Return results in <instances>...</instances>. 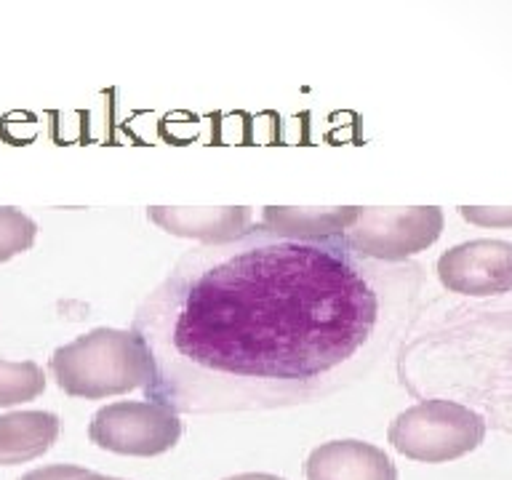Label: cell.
Masks as SVG:
<instances>
[{
    "label": "cell",
    "instance_id": "9a60e30c",
    "mask_svg": "<svg viewBox=\"0 0 512 480\" xmlns=\"http://www.w3.org/2000/svg\"><path fill=\"white\" fill-rule=\"evenodd\" d=\"M224 480H283L278 475H267V472H246V475H232Z\"/></svg>",
    "mask_w": 512,
    "mask_h": 480
},
{
    "label": "cell",
    "instance_id": "4fadbf2b",
    "mask_svg": "<svg viewBox=\"0 0 512 480\" xmlns=\"http://www.w3.org/2000/svg\"><path fill=\"white\" fill-rule=\"evenodd\" d=\"M19 480H123L110 478V475H99L78 464H48V467H38V470L27 472Z\"/></svg>",
    "mask_w": 512,
    "mask_h": 480
},
{
    "label": "cell",
    "instance_id": "3957f363",
    "mask_svg": "<svg viewBox=\"0 0 512 480\" xmlns=\"http://www.w3.org/2000/svg\"><path fill=\"white\" fill-rule=\"evenodd\" d=\"M387 438L408 459L438 464L470 454L486 438V422L454 400H424L390 424Z\"/></svg>",
    "mask_w": 512,
    "mask_h": 480
},
{
    "label": "cell",
    "instance_id": "7c38bea8",
    "mask_svg": "<svg viewBox=\"0 0 512 480\" xmlns=\"http://www.w3.org/2000/svg\"><path fill=\"white\" fill-rule=\"evenodd\" d=\"M38 235V224L19 208L0 206V262H8L11 256L32 248Z\"/></svg>",
    "mask_w": 512,
    "mask_h": 480
},
{
    "label": "cell",
    "instance_id": "5b68a950",
    "mask_svg": "<svg viewBox=\"0 0 512 480\" xmlns=\"http://www.w3.org/2000/svg\"><path fill=\"white\" fill-rule=\"evenodd\" d=\"M182 419L152 400H123L99 408L88 424V438L120 456H160L179 443Z\"/></svg>",
    "mask_w": 512,
    "mask_h": 480
},
{
    "label": "cell",
    "instance_id": "ba28073f",
    "mask_svg": "<svg viewBox=\"0 0 512 480\" xmlns=\"http://www.w3.org/2000/svg\"><path fill=\"white\" fill-rule=\"evenodd\" d=\"M307 480H398V470L382 448L363 440H331L304 464Z\"/></svg>",
    "mask_w": 512,
    "mask_h": 480
},
{
    "label": "cell",
    "instance_id": "277c9868",
    "mask_svg": "<svg viewBox=\"0 0 512 480\" xmlns=\"http://www.w3.org/2000/svg\"><path fill=\"white\" fill-rule=\"evenodd\" d=\"M443 232L438 206L358 208V219L342 235L344 246L363 259L400 262L430 248Z\"/></svg>",
    "mask_w": 512,
    "mask_h": 480
},
{
    "label": "cell",
    "instance_id": "5bb4252c",
    "mask_svg": "<svg viewBox=\"0 0 512 480\" xmlns=\"http://www.w3.org/2000/svg\"><path fill=\"white\" fill-rule=\"evenodd\" d=\"M459 211L467 222L480 224V227H512V208L462 206Z\"/></svg>",
    "mask_w": 512,
    "mask_h": 480
},
{
    "label": "cell",
    "instance_id": "30bf717a",
    "mask_svg": "<svg viewBox=\"0 0 512 480\" xmlns=\"http://www.w3.org/2000/svg\"><path fill=\"white\" fill-rule=\"evenodd\" d=\"M358 219V208H264V227L288 240L342 238Z\"/></svg>",
    "mask_w": 512,
    "mask_h": 480
},
{
    "label": "cell",
    "instance_id": "9c48e42d",
    "mask_svg": "<svg viewBox=\"0 0 512 480\" xmlns=\"http://www.w3.org/2000/svg\"><path fill=\"white\" fill-rule=\"evenodd\" d=\"M62 422L48 411H11L0 416V464H24L54 446Z\"/></svg>",
    "mask_w": 512,
    "mask_h": 480
},
{
    "label": "cell",
    "instance_id": "8fae6325",
    "mask_svg": "<svg viewBox=\"0 0 512 480\" xmlns=\"http://www.w3.org/2000/svg\"><path fill=\"white\" fill-rule=\"evenodd\" d=\"M46 390V374L38 363L32 360H11L0 358V408L27 403L43 395Z\"/></svg>",
    "mask_w": 512,
    "mask_h": 480
},
{
    "label": "cell",
    "instance_id": "8992f818",
    "mask_svg": "<svg viewBox=\"0 0 512 480\" xmlns=\"http://www.w3.org/2000/svg\"><path fill=\"white\" fill-rule=\"evenodd\" d=\"M438 278L456 294L488 296L510 291L512 243L483 238L448 248L438 259Z\"/></svg>",
    "mask_w": 512,
    "mask_h": 480
},
{
    "label": "cell",
    "instance_id": "52a82bcc",
    "mask_svg": "<svg viewBox=\"0 0 512 480\" xmlns=\"http://www.w3.org/2000/svg\"><path fill=\"white\" fill-rule=\"evenodd\" d=\"M152 224L160 230L179 235V238H195L208 246H227L235 240H243L254 230V211L243 206L230 208H174L152 206L147 208Z\"/></svg>",
    "mask_w": 512,
    "mask_h": 480
},
{
    "label": "cell",
    "instance_id": "7a4b0ae2",
    "mask_svg": "<svg viewBox=\"0 0 512 480\" xmlns=\"http://www.w3.org/2000/svg\"><path fill=\"white\" fill-rule=\"evenodd\" d=\"M51 374L72 398L96 400L147 390L155 379V363L136 331L94 328L51 355Z\"/></svg>",
    "mask_w": 512,
    "mask_h": 480
},
{
    "label": "cell",
    "instance_id": "6da1fadb",
    "mask_svg": "<svg viewBox=\"0 0 512 480\" xmlns=\"http://www.w3.org/2000/svg\"><path fill=\"white\" fill-rule=\"evenodd\" d=\"M382 272L342 238L267 227L195 248L136 312L155 363L147 395L171 411H222L339 390L366 371L387 323Z\"/></svg>",
    "mask_w": 512,
    "mask_h": 480
}]
</instances>
